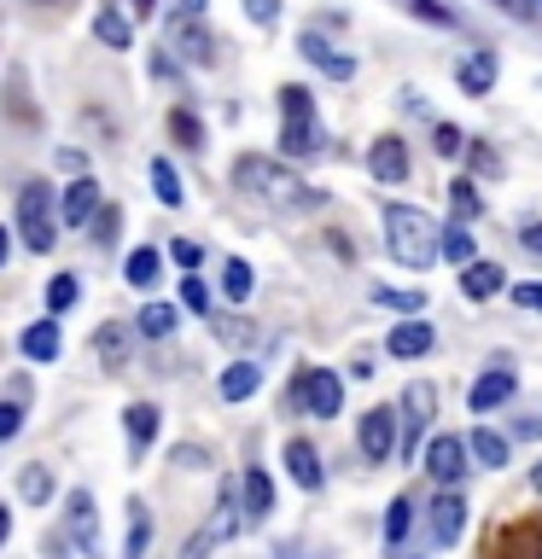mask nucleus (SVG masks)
Listing matches in <instances>:
<instances>
[{
    "mask_svg": "<svg viewBox=\"0 0 542 559\" xmlns=\"http://www.w3.org/2000/svg\"><path fill=\"white\" fill-rule=\"evenodd\" d=\"M507 286L502 262H461V292L472 297V304H484V297H496Z\"/></svg>",
    "mask_w": 542,
    "mask_h": 559,
    "instance_id": "2eb2a0df",
    "label": "nucleus"
},
{
    "mask_svg": "<svg viewBox=\"0 0 542 559\" xmlns=\"http://www.w3.org/2000/svg\"><path fill=\"white\" fill-rule=\"evenodd\" d=\"M432 146H437V157H461V152H467V134L455 129V122H437V129H432Z\"/></svg>",
    "mask_w": 542,
    "mask_h": 559,
    "instance_id": "4c0bfd02",
    "label": "nucleus"
},
{
    "mask_svg": "<svg viewBox=\"0 0 542 559\" xmlns=\"http://www.w3.org/2000/svg\"><path fill=\"white\" fill-rule=\"evenodd\" d=\"M157 274H164V257H157L152 245H140V251H129V262H122V280H129V286H140V292H152Z\"/></svg>",
    "mask_w": 542,
    "mask_h": 559,
    "instance_id": "412c9836",
    "label": "nucleus"
},
{
    "mask_svg": "<svg viewBox=\"0 0 542 559\" xmlns=\"http://www.w3.org/2000/svg\"><path fill=\"white\" fill-rule=\"evenodd\" d=\"M175 52H181V59L210 64V35H204V29H192V24H181V29H175Z\"/></svg>",
    "mask_w": 542,
    "mask_h": 559,
    "instance_id": "72a5a7b5",
    "label": "nucleus"
},
{
    "mask_svg": "<svg viewBox=\"0 0 542 559\" xmlns=\"http://www.w3.org/2000/svg\"><path fill=\"white\" fill-rule=\"evenodd\" d=\"M507 396H514V373H507V367H496V373L472 379V391H467V408H472V414H490V408H502Z\"/></svg>",
    "mask_w": 542,
    "mask_h": 559,
    "instance_id": "ddd939ff",
    "label": "nucleus"
},
{
    "mask_svg": "<svg viewBox=\"0 0 542 559\" xmlns=\"http://www.w3.org/2000/svg\"><path fill=\"white\" fill-rule=\"evenodd\" d=\"M297 396H304L309 414H321V419H339V408H344V384H339V373H327V367H309V373L297 379Z\"/></svg>",
    "mask_w": 542,
    "mask_h": 559,
    "instance_id": "20e7f679",
    "label": "nucleus"
},
{
    "mask_svg": "<svg viewBox=\"0 0 542 559\" xmlns=\"http://www.w3.org/2000/svg\"><path fill=\"white\" fill-rule=\"evenodd\" d=\"M234 187L251 192V199H262L269 210H286V216H297V210H321V199H327L321 187H309L297 169L274 164V157H262V152H239L234 157Z\"/></svg>",
    "mask_w": 542,
    "mask_h": 559,
    "instance_id": "f257e3e1",
    "label": "nucleus"
},
{
    "mask_svg": "<svg viewBox=\"0 0 542 559\" xmlns=\"http://www.w3.org/2000/svg\"><path fill=\"white\" fill-rule=\"evenodd\" d=\"M514 437H525V443H531V437H542V419H514Z\"/></svg>",
    "mask_w": 542,
    "mask_h": 559,
    "instance_id": "603ef678",
    "label": "nucleus"
},
{
    "mask_svg": "<svg viewBox=\"0 0 542 559\" xmlns=\"http://www.w3.org/2000/svg\"><path fill=\"white\" fill-rule=\"evenodd\" d=\"M12 536V507H0V542Z\"/></svg>",
    "mask_w": 542,
    "mask_h": 559,
    "instance_id": "864d4df0",
    "label": "nucleus"
},
{
    "mask_svg": "<svg viewBox=\"0 0 542 559\" xmlns=\"http://www.w3.org/2000/svg\"><path fill=\"white\" fill-rule=\"evenodd\" d=\"M537 12H542V0H537Z\"/></svg>",
    "mask_w": 542,
    "mask_h": 559,
    "instance_id": "bf43d9fd",
    "label": "nucleus"
},
{
    "mask_svg": "<svg viewBox=\"0 0 542 559\" xmlns=\"http://www.w3.org/2000/svg\"><path fill=\"white\" fill-rule=\"evenodd\" d=\"M146 536H152V513H146V501H129V559L146 554Z\"/></svg>",
    "mask_w": 542,
    "mask_h": 559,
    "instance_id": "2f4dec72",
    "label": "nucleus"
},
{
    "mask_svg": "<svg viewBox=\"0 0 542 559\" xmlns=\"http://www.w3.org/2000/svg\"><path fill=\"white\" fill-rule=\"evenodd\" d=\"M17 431H24V408H17V402H0V443L17 437Z\"/></svg>",
    "mask_w": 542,
    "mask_h": 559,
    "instance_id": "37998d69",
    "label": "nucleus"
},
{
    "mask_svg": "<svg viewBox=\"0 0 542 559\" xmlns=\"http://www.w3.org/2000/svg\"><path fill=\"white\" fill-rule=\"evenodd\" d=\"M502 12H514V17H537V0H496Z\"/></svg>",
    "mask_w": 542,
    "mask_h": 559,
    "instance_id": "3c124183",
    "label": "nucleus"
},
{
    "mask_svg": "<svg viewBox=\"0 0 542 559\" xmlns=\"http://www.w3.org/2000/svg\"><path fill=\"white\" fill-rule=\"evenodd\" d=\"M280 111H286V117H315V105H309V87L286 82V87H280Z\"/></svg>",
    "mask_w": 542,
    "mask_h": 559,
    "instance_id": "58836bf2",
    "label": "nucleus"
},
{
    "mask_svg": "<svg viewBox=\"0 0 542 559\" xmlns=\"http://www.w3.org/2000/svg\"><path fill=\"white\" fill-rule=\"evenodd\" d=\"M420 461H426V472L437 484H461L467 478V443H461V437H432Z\"/></svg>",
    "mask_w": 542,
    "mask_h": 559,
    "instance_id": "39448f33",
    "label": "nucleus"
},
{
    "mask_svg": "<svg viewBox=\"0 0 542 559\" xmlns=\"http://www.w3.org/2000/svg\"><path fill=\"white\" fill-rule=\"evenodd\" d=\"M385 251L402 269H432L437 262V222L414 204H385Z\"/></svg>",
    "mask_w": 542,
    "mask_h": 559,
    "instance_id": "f03ea898",
    "label": "nucleus"
},
{
    "mask_svg": "<svg viewBox=\"0 0 542 559\" xmlns=\"http://www.w3.org/2000/svg\"><path fill=\"white\" fill-rule=\"evenodd\" d=\"M64 519H70V536H76L87 554H99V524H94V496H87V489H70Z\"/></svg>",
    "mask_w": 542,
    "mask_h": 559,
    "instance_id": "f8f14e48",
    "label": "nucleus"
},
{
    "mask_svg": "<svg viewBox=\"0 0 542 559\" xmlns=\"http://www.w3.org/2000/svg\"><path fill=\"white\" fill-rule=\"evenodd\" d=\"M531 559H542V554H531Z\"/></svg>",
    "mask_w": 542,
    "mask_h": 559,
    "instance_id": "052dcab7",
    "label": "nucleus"
},
{
    "mask_svg": "<svg viewBox=\"0 0 542 559\" xmlns=\"http://www.w3.org/2000/svg\"><path fill=\"white\" fill-rule=\"evenodd\" d=\"M181 7H187V17H199V12H204V0H181Z\"/></svg>",
    "mask_w": 542,
    "mask_h": 559,
    "instance_id": "4d7b16f0",
    "label": "nucleus"
},
{
    "mask_svg": "<svg viewBox=\"0 0 542 559\" xmlns=\"http://www.w3.org/2000/svg\"><path fill=\"white\" fill-rule=\"evenodd\" d=\"M169 134L181 140L187 152H199V146H204V122L192 117V111H169Z\"/></svg>",
    "mask_w": 542,
    "mask_h": 559,
    "instance_id": "473e14b6",
    "label": "nucleus"
},
{
    "mask_svg": "<svg viewBox=\"0 0 542 559\" xmlns=\"http://www.w3.org/2000/svg\"><path fill=\"white\" fill-rule=\"evenodd\" d=\"M519 245H525V251H537V257H542V222H531V227H519Z\"/></svg>",
    "mask_w": 542,
    "mask_h": 559,
    "instance_id": "8fccbe9b",
    "label": "nucleus"
},
{
    "mask_svg": "<svg viewBox=\"0 0 542 559\" xmlns=\"http://www.w3.org/2000/svg\"><path fill=\"white\" fill-rule=\"evenodd\" d=\"M234 496L245 507V519H269V507H274V484H269V472H257V466H245V478L234 484Z\"/></svg>",
    "mask_w": 542,
    "mask_h": 559,
    "instance_id": "9d476101",
    "label": "nucleus"
},
{
    "mask_svg": "<svg viewBox=\"0 0 542 559\" xmlns=\"http://www.w3.org/2000/svg\"><path fill=\"white\" fill-rule=\"evenodd\" d=\"M257 384H262V367L257 361H234L222 373V396L227 402H245V396H257Z\"/></svg>",
    "mask_w": 542,
    "mask_h": 559,
    "instance_id": "4be33fe9",
    "label": "nucleus"
},
{
    "mask_svg": "<svg viewBox=\"0 0 542 559\" xmlns=\"http://www.w3.org/2000/svg\"><path fill=\"white\" fill-rule=\"evenodd\" d=\"M210 548H216V536H210V531H199V536H187L181 559H210Z\"/></svg>",
    "mask_w": 542,
    "mask_h": 559,
    "instance_id": "49530a36",
    "label": "nucleus"
},
{
    "mask_svg": "<svg viewBox=\"0 0 542 559\" xmlns=\"http://www.w3.org/2000/svg\"><path fill=\"white\" fill-rule=\"evenodd\" d=\"M122 426H129V437H134V449H146L152 437H157V426H164V414H157L152 402H134V408L122 414Z\"/></svg>",
    "mask_w": 542,
    "mask_h": 559,
    "instance_id": "5701e85b",
    "label": "nucleus"
},
{
    "mask_svg": "<svg viewBox=\"0 0 542 559\" xmlns=\"http://www.w3.org/2000/svg\"><path fill=\"white\" fill-rule=\"evenodd\" d=\"M134 12H140V17H152V12H157V0H134Z\"/></svg>",
    "mask_w": 542,
    "mask_h": 559,
    "instance_id": "5fc2aeb1",
    "label": "nucleus"
},
{
    "mask_svg": "<svg viewBox=\"0 0 542 559\" xmlns=\"http://www.w3.org/2000/svg\"><path fill=\"white\" fill-rule=\"evenodd\" d=\"M286 466H292L297 489H321V454H315L304 437H292V443H286Z\"/></svg>",
    "mask_w": 542,
    "mask_h": 559,
    "instance_id": "6ab92c4d",
    "label": "nucleus"
},
{
    "mask_svg": "<svg viewBox=\"0 0 542 559\" xmlns=\"http://www.w3.org/2000/svg\"><path fill=\"white\" fill-rule=\"evenodd\" d=\"M7 251H12V234H7V227H0V262H7Z\"/></svg>",
    "mask_w": 542,
    "mask_h": 559,
    "instance_id": "6e6d98bb",
    "label": "nucleus"
},
{
    "mask_svg": "<svg viewBox=\"0 0 542 559\" xmlns=\"http://www.w3.org/2000/svg\"><path fill=\"white\" fill-rule=\"evenodd\" d=\"M374 304H379V309H402V314H420V304H426V297H420V292H402V286H374Z\"/></svg>",
    "mask_w": 542,
    "mask_h": 559,
    "instance_id": "f704fd0d",
    "label": "nucleus"
},
{
    "mask_svg": "<svg viewBox=\"0 0 542 559\" xmlns=\"http://www.w3.org/2000/svg\"><path fill=\"white\" fill-rule=\"evenodd\" d=\"M94 35H99L105 47H129V17L111 12V7H99V17H94Z\"/></svg>",
    "mask_w": 542,
    "mask_h": 559,
    "instance_id": "c756f323",
    "label": "nucleus"
},
{
    "mask_svg": "<svg viewBox=\"0 0 542 559\" xmlns=\"http://www.w3.org/2000/svg\"><path fill=\"white\" fill-rule=\"evenodd\" d=\"M17 234H24L30 251H52V192L42 181H30L24 192H17Z\"/></svg>",
    "mask_w": 542,
    "mask_h": 559,
    "instance_id": "7ed1b4c3",
    "label": "nucleus"
},
{
    "mask_svg": "<svg viewBox=\"0 0 542 559\" xmlns=\"http://www.w3.org/2000/svg\"><path fill=\"white\" fill-rule=\"evenodd\" d=\"M461 531H467V501L461 496H437L432 501V542L437 548H455Z\"/></svg>",
    "mask_w": 542,
    "mask_h": 559,
    "instance_id": "6e6552de",
    "label": "nucleus"
},
{
    "mask_svg": "<svg viewBox=\"0 0 542 559\" xmlns=\"http://www.w3.org/2000/svg\"><path fill=\"white\" fill-rule=\"evenodd\" d=\"M367 169H374V181H402V175H409V152H402V140L397 134H379L374 140V152H367Z\"/></svg>",
    "mask_w": 542,
    "mask_h": 559,
    "instance_id": "1a4fd4ad",
    "label": "nucleus"
},
{
    "mask_svg": "<svg viewBox=\"0 0 542 559\" xmlns=\"http://www.w3.org/2000/svg\"><path fill=\"white\" fill-rule=\"evenodd\" d=\"M134 326H140V338H169V332H175V309L169 304H146Z\"/></svg>",
    "mask_w": 542,
    "mask_h": 559,
    "instance_id": "c85d7f7f",
    "label": "nucleus"
},
{
    "mask_svg": "<svg viewBox=\"0 0 542 559\" xmlns=\"http://www.w3.org/2000/svg\"><path fill=\"white\" fill-rule=\"evenodd\" d=\"M94 356L117 373V367L129 361V326H122V321H105V326L94 332Z\"/></svg>",
    "mask_w": 542,
    "mask_h": 559,
    "instance_id": "aec40b11",
    "label": "nucleus"
},
{
    "mask_svg": "<svg viewBox=\"0 0 542 559\" xmlns=\"http://www.w3.org/2000/svg\"><path fill=\"white\" fill-rule=\"evenodd\" d=\"M455 82H461V94H490L496 87V52H472V59H461V70H455Z\"/></svg>",
    "mask_w": 542,
    "mask_h": 559,
    "instance_id": "dca6fc26",
    "label": "nucleus"
},
{
    "mask_svg": "<svg viewBox=\"0 0 542 559\" xmlns=\"http://www.w3.org/2000/svg\"><path fill=\"white\" fill-rule=\"evenodd\" d=\"M94 210H99V181H87V175H82V181L64 187V199H59V222L64 227H87Z\"/></svg>",
    "mask_w": 542,
    "mask_h": 559,
    "instance_id": "9b49d317",
    "label": "nucleus"
},
{
    "mask_svg": "<svg viewBox=\"0 0 542 559\" xmlns=\"http://www.w3.org/2000/svg\"><path fill=\"white\" fill-rule=\"evenodd\" d=\"M409 524H414V501L397 496L391 513H385V542H402V536H409Z\"/></svg>",
    "mask_w": 542,
    "mask_h": 559,
    "instance_id": "c9c22d12",
    "label": "nucleus"
},
{
    "mask_svg": "<svg viewBox=\"0 0 542 559\" xmlns=\"http://www.w3.org/2000/svg\"><path fill=\"white\" fill-rule=\"evenodd\" d=\"M467 454H472V461H479L484 472H496V466H507V437H496V431H472Z\"/></svg>",
    "mask_w": 542,
    "mask_h": 559,
    "instance_id": "b1692460",
    "label": "nucleus"
},
{
    "mask_svg": "<svg viewBox=\"0 0 542 559\" xmlns=\"http://www.w3.org/2000/svg\"><path fill=\"white\" fill-rule=\"evenodd\" d=\"M70 304H76V274H59V280H47V309H52V314H64Z\"/></svg>",
    "mask_w": 542,
    "mask_h": 559,
    "instance_id": "e433bc0d",
    "label": "nucleus"
},
{
    "mask_svg": "<svg viewBox=\"0 0 542 559\" xmlns=\"http://www.w3.org/2000/svg\"><path fill=\"white\" fill-rule=\"evenodd\" d=\"M59 349H64L59 321H35V326H24V356H30V361H59Z\"/></svg>",
    "mask_w": 542,
    "mask_h": 559,
    "instance_id": "a211bd4d",
    "label": "nucleus"
},
{
    "mask_svg": "<svg viewBox=\"0 0 542 559\" xmlns=\"http://www.w3.org/2000/svg\"><path fill=\"white\" fill-rule=\"evenodd\" d=\"M222 292L234 297V304H245V297L257 292V274H251V262H239V257L227 262V269H222Z\"/></svg>",
    "mask_w": 542,
    "mask_h": 559,
    "instance_id": "cd10ccee",
    "label": "nucleus"
},
{
    "mask_svg": "<svg viewBox=\"0 0 542 559\" xmlns=\"http://www.w3.org/2000/svg\"><path fill=\"white\" fill-rule=\"evenodd\" d=\"M449 204H455V222H479L484 216V199H479V187H472V181H455Z\"/></svg>",
    "mask_w": 542,
    "mask_h": 559,
    "instance_id": "7c9ffc66",
    "label": "nucleus"
},
{
    "mask_svg": "<svg viewBox=\"0 0 542 559\" xmlns=\"http://www.w3.org/2000/svg\"><path fill=\"white\" fill-rule=\"evenodd\" d=\"M327 140H321V122L315 117H286V129H280V152L286 157H315Z\"/></svg>",
    "mask_w": 542,
    "mask_h": 559,
    "instance_id": "4468645a",
    "label": "nucleus"
},
{
    "mask_svg": "<svg viewBox=\"0 0 542 559\" xmlns=\"http://www.w3.org/2000/svg\"><path fill=\"white\" fill-rule=\"evenodd\" d=\"M152 192H157V204H169V210L187 199V192H181V175H175L169 157H152Z\"/></svg>",
    "mask_w": 542,
    "mask_h": 559,
    "instance_id": "393cba45",
    "label": "nucleus"
},
{
    "mask_svg": "<svg viewBox=\"0 0 542 559\" xmlns=\"http://www.w3.org/2000/svg\"><path fill=\"white\" fill-rule=\"evenodd\" d=\"M531 484H537V489H542V466H537V472H531Z\"/></svg>",
    "mask_w": 542,
    "mask_h": 559,
    "instance_id": "13d9d810",
    "label": "nucleus"
},
{
    "mask_svg": "<svg viewBox=\"0 0 542 559\" xmlns=\"http://www.w3.org/2000/svg\"><path fill=\"white\" fill-rule=\"evenodd\" d=\"M181 304H187V309H199V314L210 309V286L199 280V269H187V280H181Z\"/></svg>",
    "mask_w": 542,
    "mask_h": 559,
    "instance_id": "ea45409f",
    "label": "nucleus"
},
{
    "mask_svg": "<svg viewBox=\"0 0 542 559\" xmlns=\"http://www.w3.org/2000/svg\"><path fill=\"white\" fill-rule=\"evenodd\" d=\"M437 257H449V262H472V234H467V222L437 227Z\"/></svg>",
    "mask_w": 542,
    "mask_h": 559,
    "instance_id": "a878e982",
    "label": "nucleus"
},
{
    "mask_svg": "<svg viewBox=\"0 0 542 559\" xmlns=\"http://www.w3.org/2000/svg\"><path fill=\"white\" fill-rule=\"evenodd\" d=\"M169 257L181 262V269H199V262H204V245H199V239H175Z\"/></svg>",
    "mask_w": 542,
    "mask_h": 559,
    "instance_id": "79ce46f5",
    "label": "nucleus"
},
{
    "mask_svg": "<svg viewBox=\"0 0 542 559\" xmlns=\"http://www.w3.org/2000/svg\"><path fill=\"white\" fill-rule=\"evenodd\" d=\"M47 496H52L47 466H30V472H24V501H47Z\"/></svg>",
    "mask_w": 542,
    "mask_h": 559,
    "instance_id": "a19ab883",
    "label": "nucleus"
},
{
    "mask_svg": "<svg viewBox=\"0 0 542 559\" xmlns=\"http://www.w3.org/2000/svg\"><path fill=\"white\" fill-rule=\"evenodd\" d=\"M245 12H251L257 24H274V17H280V0H245Z\"/></svg>",
    "mask_w": 542,
    "mask_h": 559,
    "instance_id": "de8ad7c7",
    "label": "nucleus"
},
{
    "mask_svg": "<svg viewBox=\"0 0 542 559\" xmlns=\"http://www.w3.org/2000/svg\"><path fill=\"white\" fill-rule=\"evenodd\" d=\"M514 304H519V309H537V314H542V286H537V280H519V286H514Z\"/></svg>",
    "mask_w": 542,
    "mask_h": 559,
    "instance_id": "c03bdc74",
    "label": "nucleus"
},
{
    "mask_svg": "<svg viewBox=\"0 0 542 559\" xmlns=\"http://www.w3.org/2000/svg\"><path fill=\"white\" fill-rule=\"evenodd\" d=\"M87 222H94V239H99V245H111V239H117V210H105V216L94 210Z\"/></svg>",
    "mask_w": 542,
    "mask_h": 559,
    "instance_id": "a18cd8bd",
    "label": "nucleus"
},
{
    "mask_svg": "<svg viewBox=\"0 0 542 559\" xmlns=\"http://www.w3.org/2000/svg\"><path fill=\"white\" fill-rule=\"evenodd\" d=\"M385 349H391L397 361H414V356H426V349H432V326H426V321H402V326L391 332V338H385Z\"/></svg>",
    "mask_w": 542,
    "mask_h": 559,
    "instance_id": "f3484780",
    "label": "nucleus"
},
{
    "mask_svg": "<svg viewBox=\"0 0 542 559\" xmlns=\"http://www.w3.org/2000/svg\"><path fill=\"white\" fill-rule=\"evenodd\" d=\"M437 408V391L432 384H409V396H402V414H409V431H420Z\"/></svg>",
    "mask_w": 542,
    "mask_h": 559,
    "instance_id": "bb28decb",
    "label": "nucleus"
},
{
    "mask_svg": "<svg viewBox=\"0 0 542 559\" xmlns=\"http://www.w3.org/2000/svg\"><path fill=\"white\" fill-rule=\"evenodd\" d=\"M362 454L367 461H391L397 454V414L391 408H367V419H362Z\"/></svg>",
    "mask_w": 542,
    "mask_h": 559,
    "instance_id": "423d86ee",
    "label": "nucleus"
},
{
    "mask_svg": "<svg viewBox=\"0 0 542 559\" xmlns=\"http://www.w3.org/2000/svg\"><path fill=\"white\" fill-rule=\"evenodd\" d=\"M420 17H432V24H449V7H437V0H414Z\"/></svg>",
    "mask_w": 542,
    "mask_h": 559,
    "instance_id": "09e8293b",
    "label": "nucleus"
},
{
    "mask_svg": "<svg viewBox=\"0 0 542 559\" xmlns=\"http://www.w3.org/2000/svg\"><path fill=\"white\" fill-rule=\"evenodd\" d=\"M297 52H304V59L321 70V76H332V82H350V76H356V59H350V52H339L327 35H304V41H297Z\"/></svg>",
    "mask_w": 542,
    "mask_h": 559,
    "instance_id": "0eeeda50",
    "label": "nucleus"
}]
</instances>
